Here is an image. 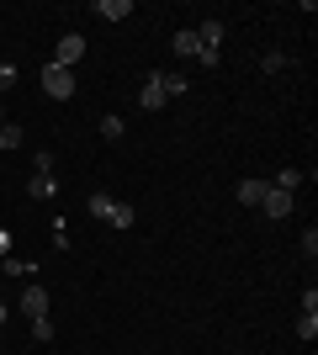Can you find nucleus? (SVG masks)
<instances>
[{
	"label": "nucleus",
	"mask_w": 318,
	"mask_h": 355,
	"mask_svg": "<svg viewBox=\"0 0 318 355\" xmlns=\"http://www.w3.org/2000/svg\"><path fill=\"white\" fill-rule=\"evenodd\" d=\"M43 90H48V101H69V96H75V69L43 64Z\"/></svg>",
	"instance_id": "f257e3e1"
},
{
	"label": "nucleus",
	"mask_w": 318,
	"mask_h": 355,
	"mask_svg": "<svg viewBox=\"0 0 318 355\" xmlns=\"http://www.w3.org/2000/svg\"><path fill=\"white\" fill-rule=\"evenodd\" d=\"M80 59H85V37H80V32H64V37H59V48H53V59H48V64H59V69H75Z\"/></svg>",
	"instance_id": "f03ea898"
},
{
	"label": "nucleus",
	"mask_w": 318,
	"mask_h": 355,
	"mask_svg": "<svg viewBox=\"0 0 318 355\" xmlns=\"http://www.w3.org/2000/svg\"><path fill=\"white\" fill-rule=\"evenodd\" d=\"M292 202H297V196H292V191H276V186H265V196H260L265 218H287V212H292Z\"/></svg>",
	"instance_id": "7ed1b4c3"
},
{
	"label": "nucleus",
	"mask_w": 318,
	"mask_h": 355,
	"mask_svg": "<svg viewBox=\"0 0 318 355\" xmlns=\"http://www.w3.org/2000/svg\"><path fill=\"white\" fill-rule=\"evenodd\" d=\"M159 74V90H165V101H181L186 90H191V80H186L181 69H154Z\"/></svg>",
	"instance_id": "20e7f679"
},
{
	"label": "nucleus",
	"mask_w": 318,
	"mask_h": 355,
	"mask_svg": "<svg viewBox=\"0 0 318 355\" xmlns=\"http://www.w3.org/2000/svg\"><path fill=\"white\" fill-rule=\"evenodd\" d=\"M16 308L27 313V318H48V292H43L37 282H32L27 292H21V302H16Z\"/></svg>",
	"instance_id": "39448f33"
},
{
	"label": "nucleus",
	"mask_w": 318,
	"mask_h": 355,
	"mask_svg": "<svg viewBox=\"0 0 318 355\" xmlns=\"http://www.w3.org/2000/svg\"><path fill=\"white\" fill-rule=\"evenodd\" d=\"M96 16H101V21H127V16H133V0H96Z\"/></svg>",
	"instance_id": "423d86ee"
},
{
	"label": "nucleus",
	"mask_w": 318,
	"mask_h": 355,
	"mask_svg": "<svg viewBox=\"0 0 318 355\" xmlns=\"http://www.w3.org/2000/svg\"><path fill=\"white\" fill-rule=\"evenodd\" d=\"M138 106H143V112H159V106H165V90H159V74H149V80H143V90H138Z\"/></svg>",
	"instance_id": "0eeeda50"
},
{
	"label": "nucleus",
	"mask_w": 318,
	"mask_h": 355,
	"mask_svg": "<svg viewBox=\"0 0 318 355\" xmlns=\"http://www.w3.org/2000/svg\"><path fill=\"white\" fill-rule=\"evenodd\" d=\"M27 196H32V202H53V196H59V180H53V175H32Z\"/></svg>",
	"instance_id": "6e6552de"
},
{
	"label": "nucleus",
	"mask_w": 318,
	"mask_h": 355,
	"mask_svg": "<svg viewBox=\"0 0 318 355\" xmlns=\"http://www.w3.org/2000/svg\"><path fill=\"white\" fill-rule=\"evenodd\" d=\"M202 43H197V27H181L175 32V59H197Z\"/></svg>",
	"instance_id": "1a4fd4ad"
},
{
	"label": "nucleus",
	"mask_w": 318,
	"mask_h": 355,
	"mask_svg": "<svg viewBox=\"0 0 318 355\" xmlns=\"http://www.w3.org/2000/svg\"><path fill=\"white\" fill-rule=\"evenodd\" d=\"M233 196H239L244 207H260V196H265V180H239V186H233Z\"/></svg>",
	"instance_id": "9d476101"
},
{
	"label": "nucleus",
	"mask_w": 318,
	"mask_h": 355,
	"mask_svg": "<svg viewBox=\"0 0 318 355\" xmlns=\"http://www.w3.org/2000/svg\"><path fill=\"white\" fill-rule=\"evenodd\" d=\"M106 223H112V228H133V223H138V212L127 207V202H112V212H106Z\"/></svg>",
	"instance_id": "9b49d317"
},
{
	"label": "nucleus",
	"mask_w": 318,
	"mask_h": 355,
	"mask_svg": "<svg viewBox=\"0 0 318 355\" xmlns=\"http://www.w3.org/2000/svg\"><path fill=\"white\" fill-rule=\"evenodd\" d=\"M297 186H303V170H297V164H287V170L276 175V191H292V196H297Z\"/></svg>",
	"instance_id": "f8f14e48"
},
{
	"label": "nucleus",
	"mask_w": 318,
	"mask_h": 355,
	"mask_svg": "<svg viewBox=\"0 0 318 355\" xmlns=\"http://www.w3.org/2000/svg\"><path fill=\"white\" fill-rule=\"evenodd\" d=\"M297 340H318V313H297Z\"/></svg>",
	"instance_id": "ddd939ff"
},
{
	"label": "nucleus",
	"mask_w": 318,
	"mask_h": 355,
	"mask_svg": "<svg viewBox=\"0 0 318 355\" xmlns=\"http://www.w3.org/2000/svg\"><path fill=\"white\" fill-rule=\"evenodd\" d=\"M0 148H6V154L21 148V122H6V128H0Z\"/></svg>",
	"instance_id": "4468645a"
},
{
	"label": "nucleus",
	"mask_w": 318,
	"mask_h": 355,
	"mask_svg": "<svg viewBox=\"0 0 318 355\" xmlns=\"http://www.w3.org/2000/svg\"><path fill=\"white\" fill-rule=\"evenodd\" d=\"M32 340H37V345L53 340V318H32Z\"/></svg>",
	"instance_id": "2eb2a0df"
},
{
	"label": "nucleus",
	"mask_w": 318,
	"mask_h": 355,
	"mask_svg": "<svg viewBox=\"0 0 318 355\" xmlns=\"http://www.w3.org/2000/svg\"><path fill=\"white\" fill-rule=\"evenodd\" d=\"M122 133H127V128H122V117H101V138H112V144H117Z\"/></svg>",
	"instance_id": "dca6fc26"
},
{
	"label": "nucleus",
	"mask_w": 318,
	"mask_h": 355,
	"mask_svg": "<svg viewBox=\"0 0 318 355\" xmlns=\"http://www.w3.org/2000/svg\"><path fill=\"white\" fill-rule=\"evenodd\" d=\"M32 175H53V154H48V148L37 154V159H32Z\"/></svg>",
	"instance_id": "f3484780"
},
{
	"label": "nucleus",
	"mask_w": 318,
	"mask_h": 355,
	"mask_svg": "<svg viewBox=\"0 0 318 355\" xmlns=\"http://www.w3.org/2000/svg\"><path fill=\"white\" fill-rule=\"evenodd\" d=\"M260 69H265V74H276V69H287V53H265V59H260Z\"/></svg>",
	"instance_id": "a211bd4d"
},
{
	"label": "nucleus",
	"mask_w": 318,
	"mask_h": 355,
	"mask_svg": "<svg viewBox=\"0 0 318 355\" xmlns=\"http://www.w3.org/2000/svg\"><path fill=\"white\" fill-rule=\"evenodd\" d=\"M11 85H16V64H0V96H6Z\"/></svg>",
	"instance_id": "6ab92c4d"
},
{
	"label": "nucleus",
	"mask_w": 318,
	"mask_h": 355,
	"mask_svg": "<svg viewBox=\"0 0 318 355\" xmlns=\"http://www.w3.org/2000/svg\"><path fill=\"white\" fill-rule=\"evenodd\" d=\"M303 254H308V260L318 254V228H308V234H303Z\"/></svg>",
	"instance_id": "aec40b11"
},
{
	"label": "nucleus",
	"mask_w": 318,
	"mask_h": 355,
	"mask_svg": "<svg viewBox=\"0 0 318 355\" xmlns=\"http://www.w3.org/2000/svg\"><path fill=\"white\" fill-rule=\"evenodd\" d=\"M11 254V228H0V260Z\"/></svg>",
	"instance_id": "412c9836"
},
{
	"label": "nucleus",
	"mask_w": 318,
	"mask_h": 355,
	"mask_svg": "<svg viewBox=\"0 0 318 355\" xmlns=\"http://www.w3.org/2000/svg\"><path fill=\"white\" fill-rule=\"evenodd\" d=\"M6 318H11V308H6V302H0V324H6Z\"/></svg>",
	"instance_id": "4be33fe9"
},
{
	"label": "nucleus",
	"mask_w": 318,
	"mask_h": 355,
	"mask_svg": "<svg viewBox=\"0 0 318 355\" xmlns=\"http://www.w3.org/2000/svg\"><path fill=\"white\" fill-rule=\"evenodd\" d=\"M0 128H6V106H0Z\"/></svg>",
	"instance_id": "5701e85b"
}]
</instances>
